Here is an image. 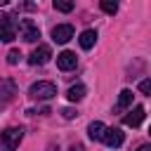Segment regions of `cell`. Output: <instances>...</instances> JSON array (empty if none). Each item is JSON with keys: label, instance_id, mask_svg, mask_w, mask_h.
I'll return each mask as SVG.
<instances>
[{"label": "cell", "instance_id": "1", "mask_svg": "<svg viewBox=\"0 0 151 151\" xmlns=\"http://www.w3.org/2000/svg\"><path fill=\"white\" fill-rule=\"evenodd\" d=\"M21 139H24L21 127H7L5 132H0V151H17Z\"/></svg>", "mask_w": 151, "mask_h": 151}, {"label": "cell", "instance_id": "2", "mask_svg": "<svg viewBox=\"0 0 151 151\" xmlns=\"http://www.w3.org/2000/svg\"><path fill=\"white\" fill-rule=\"evenodd\" d=\"M57 94V87H54V83H50V80H38V83H33L31 85V90H28V97L31 99H52Z\"/></svg>", "mask_w": 151, "mask_h": 151}, {"label": "cell", "instance_id": "3", "mask_svg": "<svg viewBox=\"0 0 151 151\" xmlns=\"http://www.w3.org/2000/svg\"><path fill=\"white\" fill-rule=\"evenodd\" d=\"M17 31H19V35H21L26 42H35V40L40 38V28H38L31 19H21L19 26H17Z\"/></svg>", "mask_w": 151, "mask_h": 151}, {"label": "cell", "instance_id": "4", "mask_svg": "<svg viewBox=\"0 0 151 151\" xmlns=\"http://www.w3.org/2000/svg\"><path fill=\"white\" fill-rule=\"evenodd\" d=\"M17 38V26L14 19L9 14H0V40L2 42H12Z\"/></svg>", "mask_w": 151, "mask_h": 151}, {"label": "cell", "instance_id": "5", "mask_svg": "<svg viewBox=\"0 0 151 151\" xmlns=\"http://www.w3.org/2000/svg\"><path fill=\"white\" fill-rule=\"evenodd\" d=\"M17 94V83L12 78H0V109H5Z\"/></svg>", "mask_w": 151, "mask_h": 151}, {"label": "cell", "instance_id": "6", "mask_svg": "<svg viewBox=\"0 0 151 151\" xmlns=\"http://www.w3.org/2000/svg\"><path fill=\"white\" fill-rule=\"evenodd\" d=\"M50 57H52L50 45H38V47L31 52L28 64H31V66H42V64H47V61H50Z\"/></svg>", "mask_w": 151, "mask_h": 151}, {"label": "cell", "instance_id": "7", "mask_svg": "<svg viewBox=\"0 0 151 151\" xmlns=\"http://www.w3.org/2000/svg\"><path fill=\"white\" fill-rule=\"evenodd\" d=\"M71 38H73V26H71V24H59V26L52 28V40H54V42L64 45V42H68Z\"/></svg>", "mask_w": 151, "mask_h": 151}, {"label": "cell", "instance_id": "8", "mask_svg": "<svg viewBox=\"0 0 151 151\" xmlns=\"http://www.w3.org/2000/svg\"><path fill=\"white\" fill-rule=\"evenodd\" d=\"M144 116H146L144 106H134V109H130V113H125L123 123H125L127 127H139V125H142V120H144Z\"/></svg>", "mask_w": 151, "mask_h": 151}, {"label": "cell", "instance_id": "9", "mask_svg": "<svg viewBox=\"0 0 151 151\" xmlns=\"http://www.w3.org/2000/svg\"><path fill=\"white\" fill-rule=\"evenodd\" d=\"M57 66H59L61 71H71V68H76V66H78V57H76L73 52L64 50L61 54H57Z\"/></svg>", "mask_w": 151, "mask_h": 151}, {"label": "cell", "instance_id": "10", "mask_svg": "<svg viewBox=\"0 0 151 151\" xmlns=\"http://www.w3.org/2000/svg\"><path fill=\"white\" fill-rule=\"evenodd\" d=\"M123 132H120V127H106V134H104V142L111 146V149H118L120 144H123Z\"/></svg>", "mask_w": 151, "mask_h": 151}, {"label": "cell", "instance_id": "11", "mask_svg": "<svg viewBox=\"0 0 151 151\" xmlns=\"http://www.w3.org/2000/svg\"><path fill=\"white\" fill-rule=\"evenodd\" d=\"M87 134H90V139H92V142H104L106 125H104V123H99V120H94V123H90V127H87Z\"/></svg>", "mask_w": 151, "mask_h": 151}, {"label": "cell", "instance_id": "12", "mask_svg": "<svg viewBox=\"0 0 151 151\" xmlns=\"http://www.w3.org/2000/svg\"><path fill=\"white\" fill-rule=\"evenodd\" d=\"M78 42H80V47H83V50H90V47L97 42V31H92V28L83 31V33H80V38H78Z\"/></svg>", "mask_w": 151, "mask_h": 151}, {"label": "cell", "instance_id": "13", "mask_svg": "<svg viewBox=\"0 0 151 151\" xmlns=\"http://www.w3.org/2000/svg\"><path fill=\"white\" fill-rule=\"evenodd\" d=\"M132 106V90H123L118 94V104H116V111H125Z\"/></svg>", "mask_w": 151, "mask_h": 151}, {"label": "cell", "instance_id": "14", "mask_svg": "<svg viewBox=\"0 0 151 151\" xmlns=\"http://www.w3.org/2000/svg\"><path fill=\"white\" fill-rule=\"evenodd\" d=\"M85 92H87V90H85V85H80V83H78V85H71V87H68L66 97H68V101H80V99L85 97Z\"/></svg>", "mask_w": 151, "mask_h": 151}, {"label": "cell", "instance_id": "15", "mask_svg": "<svg viewBox=\"0 0 151 151\" xmlns=\"http://www.w3.org/2000/svg\"><path fill=\"white\" fill-rule=\"evenodd\" d=\"M99 7H101L106 14H116V9H118V2H116V0H101V2H99Z\"/></svg>", "mask_w": 151, "mask_h": 151}, {"label": "cell", "instance_id": "16", "mask_svg": "<svg viewBox=\"0 0 151 151\" xmlns=\"http://www.w3.org/2000/svg\"><path fill=\"white\" fill-rule=\"evenodd\" d=\"M54 9H59V12H71V9H73V2H71V0H54Z\"/></svg>", "mask_w": 151, "mask_h": 151}, {"label": "cell", "instance_id": "17", "mask_svg": "<svg viewBox=\"0 0 151 151\" xmlns=\"http://www.w3.org/2000/svg\"><path fill=\"white\" fill-rule=\"evenodd\" d=\"M139 92H144V94H151V78H144V80L139 83Z\"/></svg>", "mask_w": 151, "mask_h": 151}, {"label": "cell", "instance_id": "18", "mask_svg": "<svg viewBox=\"0 0 151 151\" xmlns=\"http://www.w3.org/2000/svg\"><path fill=\"white\" fill-rule=\"evenodd\" d=\"M19 57H21V52H19V50H9L7 61H9V64H17V61H19Z\"/></svg>", "mask_w": 151, "mask_h": 151}, {"label": "cell", "instance_id": "19", "mask_svg": "<svg viewBox=\"0 0 151 151\" xmlns=\"http://www.w3.org/2000/svg\"><path fill=\"white\" fill-rule=\"evenodd\" d=\"M61 113H64V118H76V116H78V113H76V109H64Z\"/></svg>", "mask_w": 151, "mask_h": 151}, {"label": "cell", "instance_id": "20", "mask_svg": "<svg viewBox=\"0 0 151 151\" xmlns=\"http://www.w3.org/2000/svg\"><path fill=\"white\" fill-rule=\"evenodd\" d=\"M68 151H85V149H83V144H73Z\"/></svg>", "mask_w": 151, "mask_h": 151}, {"label": "cell", "instance_id": "21", "mask_svg": "<svg viewBox=\"0 0 151 151\" xmlns=\"http://www.w3.org/2000/svg\"><path fill=\"white\" fill-rule=\"evenodd\" d=\"M137 151H151V146H149V144H142V146H139Z\"/></svg>", "mask_w": 151, "mask_h": 151}, {"label": "cell", "instance_id": "22", "mask_svg": "<svg viewBox=\"0 0 151 151\" xmlns=\"http://www.w3.org/2000/svg\"><path fill=\"white\" fill-rule=\"evenodd\" d=\"M149 132H151V130H149Z\"/></svg>", "mask_w": 151, "mask_h": 151}]
</instances>
